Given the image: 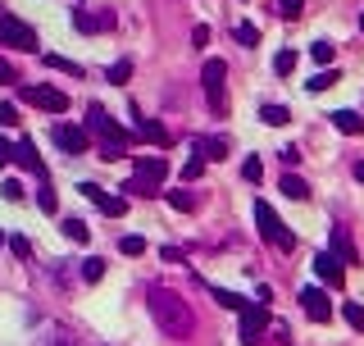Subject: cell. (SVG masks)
Returning a JSON list of instances; mask_svg holds the SVG:
<instances>
[{"label":"cell","mask_w":364,"mask_h":346,"mask_svg":"<svg viewBox=\"0 0 364 346\" xmlns=\"http://www.w3.org/2000/svg\"><path fill=\"white\" fill-rule=\"evenodd\" d=\"M260 119L269 123V128H287V123H292V110H287V105H260Z\"/></svg>","instance_id":"d6986e66"},{"label":"cell","mask_w":364,"mask_h":346,"mask_svg":"<svg viewBox=\"0 0 364 346\" xmlns=\"http://www.w3.org/2000/svg\"><path fill=\"white\" fill-rule=\"evenodd\" d=\"M132 141H150V146H169V128L160 119H141L137 110H132Z\"/></svg>","instance_id":"8fae6325"},{"label":"cell","mask_w":364,"mask_h":346,"mask_svg":"<svg viewBox=\"0 0 364 346\" xmlns=\"http://www.w3.org/2000/svg\"><path fill=\"white\" fill-rule=\"evenodd\" d=\"M73 27H78V32H96V27H100V18H91L87 9H73Z\"/></svg>","instance_id":"836d02e7"},{"label":"cell","mask_w":364,"mask_h":346,"mask_svg":"<svg viewBox=\"0 0 364 346\" xmlns=\"http://www.w3.org/2000/svg\"><path fill=\"white\" fill-rule=\"evenodd\" d=\"M5 242H9V237H5V233H0V246H5Z\"/></svg>","instance_id":"ee69618b"},{"label":"cell","mask_w":364,"mask_h":346,"mask_svg":"<svg viewBox=\"0 0 364 346\" xmlns=\"http://www.w3.org/2000/svg\"><path fill=\"white\" fill-rule=\"evenodd\" d=\"M223 78H228V64L223 60H205V69H200V86H205V101H209V110H214V119H223V114H228Z\"/></svg>","instance_id":"5b68a950"},{"label":"cell","mask_w":364,"mask_h":346,"mask_svg":"<svg viewBox=\"0 0 364 346\" xmlns=\"http://www.w3.org/2000/svg\"><path fill=\"white\" fill-rule=\"evenodd\" d=\"M0 82H5V86H14V82H18V69H14V64L0 60Z\"/></svg>","instance_id":"ab89813d"},{"label":"cell","mask_w":364,"mask_h":346,"mask_svg":"<svg viewBox=\"0 0 364 346\" xmlns=\"http://www.w3.org/2000/svg\"><path fill=\"white\" fill-rule=\"evenodd\" d=\"M332 55H337V51H332V41H314V46H310V60H314V64H323V69L332 64Z\"/></svg>","instance_id":"f546056e"},{"label":"cell","mask_w":364,"mask_h":346,"mask_svg":"<svg viewBox=\"0 0 364 346\" xmlns=\"http://www.w3.org/2000/svg\"><path fill=\"white\" fill-rule=\"evenodd\" d=\"M37 210H41V214H55V210H60V200H55L51 182H41V187H37Z\"/></svg>","instance_id":"d4e9b609"},{"label":"cell","mask_w":364,"mask_h":346,"mask_svg":"<svg viewBox=\"0 0 364 346\" xmlns=\"http://www.w3.org/2000/svg\"><path fill=\"white\" fill-rule=\"evenodd\" d=\"M164 196H169V205H174V210H182V214H196V196H191V191L174 187V191H164Z\"/></svg>","instance_id":"cb8c5ba5"},{"label":"cell","mask_w":364,"mask_h":346,"mask_svg":"<svg viewBox=\"0 0 364 346\" xmlns=\"http://www.w3.org/2000/svg\"><path fill=\"white\" fill-rule=\"evenodd\" d=\"M82 278H87V283H100V278H105V260H100V255L82 260Z\"/></svg>","instance_id":"4dcf8cb0"},{"label":"cell","mask_w":364,"mask_h":346,"mask_svg":"<svg viewBox=\"0 0 364 346\" xmlns=\"http://www.w3.org/2000/svg\"><path fill=\"white\" fill-rule=\"evenodd\" d=\"M64 237H69V242H78V246H87V242H91V228L82 224V219H64Z\"/></svg>","instance_id":"7402d4cb"},{"label":"cell","mask_w":364,"mask_h":346,"mask_svg":"<svg viewBox=\"0 0 364 346\" xmlns=\"http://www.w3.org/2000/svg\"><path fill=\"white\" fill-rule=\"evenodd\" d=\"M292 69H296V51H278V60H273V73H278V78H287Z\"/></svg>","instance_id":"1f68e13d"},{"label":"cell","mask_w":364,"mask_h":346,"mask_svg":"<svg viewBox=\"0 0 364 346\" xmlns=\"http://www.w3.org/2000/svg\"><path fill=\"white\" fill-rule=\"evenodd\" d=\"M255 228H260V237L269 246H278V251H292L296 246V233L278 219V210L269 205V200H255Z\"/></svg>","instance_id":"277c9868"},{"label":"cell","mask_w":364,"mask_h":346,"mask_svg":"<svg viewBox=\"0 0 364 346\" xmlns=\"http://www.w3.org/2000/svg\"><path fill=\"white\" fill-rule=\"evenodd\" d=\"M87 132L100 137V160H123V155H128V146H132V132L119 128L100 105H87Z\"/></svg>","instance_id":"7a4b0ae2"},{"label":"cell","mask_w":364,"mask_h":346,"mask_svg":"<svg viewBox=\"0 0 364 346\" xmlns=\"http://www.w3.org/2000/svg\"><path fill=\"white\" fill-rule=\"evenodd\" d=\"M328 119H332V128L346 132V137H364V119H360L356 110H332Z\"/></svg>","instance_id":"9a60e30c"},{"label":"cell","mask_w":364,"mask_h":346,"mask_svg":"<svg viewBox=\"0 0 364 346\" xmlns=\"http://www.w3.org/2000/svg\"><path fill=\"white\" fill-rule=\"evenodd\" d=\"M0 196H5V200H23V182H18V178L0 182Z\"/></svg>","instance_id":"74e56055"},{"label":"cell","mask_w":364,"mask_h":346,"mask_svg":"<svg viewBox=\"0 0 364 346\" xmlns=\"http://www.w3.org/2000/svg\"><path fill=\"white\" fill-rule=\"evenodd\" d=\"M278 191H282V196H292V200H305V196H310L305 178H296V173H282V178H278Z\"/></svg>","instance_id":"ac0fdd59"},{"label":"cell","mask_w":364,"mask_h":346,"mask_svg":"<svg viewBox=\"0 0 364 346\" xmlns=\"http://www.w3.org/2000/svg\"><path fill=\"white\" fill-rule=\"evenodd\" d=\"M78 191H82V196H87V200H91V205H96V210H100V214H110V219H119V214H123V210H128V196H114V191H105V187H100V182H82V187H78Z\"/></svg>","instance_id":"9c48e42d"},{"label":"cell","mask_w":364,"mask_h":346,"mask_svg":"<svg viewBox=\"0 0 364 346\" xmlns=\"http://www.w3.org/2000/svg\"><path fill=\"white\" fill-rule=\"evenodd\" d=\"M337 82H342V78H337V69H319L310 82H305V91H310V96H319V91H328V86H337Z\"/></svg>","instance_id":"ffe728a7"},{"label":"cell","mask_w":364,"mask_h":346,"mask_svg":"<svg viewBox=\"0 0 364 346\" xmlns=\"http://www.w3.org/2000/svg\"><path fill=\"white\" fill-rule=\"evenodd\" d=\"M342 314H346V323H351L356 333H364V305H360V301H346V305H342Z\"/></svg>","instance_id":"83f0119b"},{"label":"cell","mask_w":364,"mask_h":346,"mask_svg":"<svg viewBox=\"0 0 364 346\" xmlns=\"http://www.w3.org/2000/svg\"><path fill=\"white\" fill-rule=\"evenodd\" d=\"M14 160H18V165H23L27 173H37V178H41L46 182V165H41V155H37V146H32V141H18V146H14Z\"/></svg>","instance_id":"5bb4252c"},{"label":"cell","mask_w":364,"mask_h":346,"mask_svg":"<svg viewBox=\"0 0 364 346\" xmlns=\"http://www.w3.org/2000/svg\"><path fill=\"white\" fill-rule=\"evenodd\" d=\"M18 123H23V119H18V105L5 101V105H0V128H18Z\"/></svg>","instance_id":"e575fe53"},{"label":"cell","mask_w":364,"mask_h":346,"mask_svg":"<svg viewBox=\"0 0 364 346\" xmlns=\"http://www.w3.org/2000/svg\"><path fill=\"white\" fill-rule=\"evenodd\" d=\"M233 37H237V46H255V41H260V27H255V23H237Z\"/></svg>","instance_id":"f1b7e54d"},{"label":"cell","mask_w":364,"mask_h":346,"mask_svg":"<svg viewBox=\"0 0 364 346\" xmlns=\"http://www.w3.org/2000/svg\"><path fill=\"white\" fill-rule=\"evenodd\" d=\"M264 328H269V305H246L242 310V328H237V338H242L246 346H260L264 342Z\"/></svg>","instance_id":"ba28073f"},{"label":"cell","mask_w":364,"mask_h":346,"mask_svg":"<svg viewBox=\"0 0 364 346\" xmlns=\"http://www.w3.org/2000/svg\"><path fill=\"white\" fill-rule=\"evenodd\" d=\"M119 251L123 255H141V251H146V242H141L137 233H128V237H119Z\"/></svg>","instance_id":"d590c367"},{"label":"cell","mask_w":364,"mask_h":346,"mask_svg":"<svg viewBox=\"0 0 364 346\" xmlns=\"http://www.w3.org/2000/svg\"><path fill=\"white\" fill-rule=\"evenodd\" d=\"M301 310L310 314L314 323H328V319H332V301H328V292H323V287H301Z\"/></svg>","instance_id":"7c38bea8"},{"label":"cell","mask_w":364,"mask_h":346,"mask_svg":"<svg viewBox=\"0 0 364 346\" xmlns=\"http://www.w3.org/2000/svg\"><path fill=\"white\" fill-rule=\"evenodd\" d=\"M160 255H164V264H182V251H178V246H164Z\"/></svg>","instance_id":"60d3db41"},{"label":"cell","mask_w":364,"mask_h":346,"mask_svg":"<svg viewBox=\"0 0 364 346\" xmlns=\"http://www.w3.org/2000/svg\"><path fill=\"white\" fill-rule=\"evenodd\" d=\"M9 160H14V146H9V141H5V137H0V169H5V165H9Z\"/></svg>","instance_id":"b9f144b4"},{"label":"cell","mask_w":364,"mask_h":346,"mask_svg":"<svg viewBox=\"0 0 364 346\" xmlns=\"http://www.w3.org/2000/svg\"><path fill=\"white\" fill-rule=\"evenodd\" d=\"M41 64H46V69H55V73H69V78H82V64L64 60V55H41Z\"/></svg>","instance_id":"44dd1931"},{"label":"cell","mask_w":364,"mask_h":346,"mask_svg":"<svg viewBox=\"0 0 364 346\" xmlns=\"http://www.w3.org/2000/svg\"><path fill=\"white\" fill-rule=\"evenodd\" d=\"M360 32H364V14H360Z\"/></svg>","instance_id":"f6af8a7d"},{"label":"cell","mask_w":364,"mask_h":346,"mask_svg":"<svg viewBox=\"0 0 364 346\" xmlns=\"http://www.w3.org/2000/svg\"><path fill=\"white\" fill-rule=\"evenodd\" d=\"M301 9H305V0H278V14H282L287 23H296V18H301Z\"/></svg>","instance_id":"d6a6232c"},{"label":"cell","mask_w":364,"mask_h":346,"mask_svg":"<svg viewBox=\"0 0 364 346\" xmlns=\"http://www.w3.org/2000/svg\"><path fill=\"white\" fill-rule=\"evenodd\" d=\"M150 314H155V323L169 333V338H191V333H196V314L187 310V301H182L178 292L150 287Z\"/></svg>","instance_id":"6da1fadb"},{"label":"cell","mask_w":364,"mask_h":346,"mask_svg":"<svg viewBox=\"0 0 364 346\" xmlns=\"http://www.w3.org/2000/svg\"><path fill=\"white\" fill-rule=\"evenodd\" d=\"M164 178H169V160L141 155L137 165H132V178L123 182V191H128V196H160V182Z\"/></svg>","instance_id":"3957f363"},{"label":"cell","mask_w":364,"mask_h":346,"mask_svg":"<svg viewBox=\"0 0 364 346\" xmlns=\"http://www.w3.org/2000/svg\"><path fill=\"white\" fill-rule=\"evenodd\" d=\"M191 150H196L200 160H228V141L223 137H196Z\"/></svg>","instance_id":"2e32d148"},{"label":"cell","mask_w":364,"mask_h":346,"mask_svg":"<svg viewBox=\"0 0 364 346\" xmlns=\"http://www.w3.org/2000/svg\"><path fill=\"white\" fill-rule=\"evenodd\" d=\"M332 255H337L342 260V264H356V242H351V237H346V228H332Z\"/></svg>","instance_id":"e0dca14e"},{"label":"cell","mask_w":364,"mask_h":346,"mask_svg":"<svg viewBox=\"0 0 364 346\" xmlns=\"http://www.w3.org/2000/svg\"><path fill=\"white\" fill-rule=\"evenodd\" d=\"M105 78H110L114 86H123L132 78V60H119V64H110V69H105Z\"/></svg>","instance_id":"484cf974"},{"label":"cell","mask_w":364,"mask_h":346,"mask_svg":"<svg viewBox=\"0 0 364 346\" xmlns=\"http://www.w3.org/2000/svg\"><path fill=\"white\" fill-rule=\"evenodd\" d=\"M242 178L251 182V187L264 178V165H260V155H246V160H242Z\"/></svg>","instance_id":"4316f807"},{"label":"cell","mask_w":364,"mask_h":346,"mask_svg":"<svg viewBox=\"0 0 364 346\" xmlns=\"http://www.w3.org/2000/svg\"><path fill=\"white\" fill-rule=\"evenodd\" d=\"M356 182H364V160H356Z\"/></svg>","instance_id":"7bdbcfd3"},{"label":"cell","mask_w":364,"mask_h":346,"mask_svg":"<svg viewBox=\"0 0 364 346\" xmlns=\"http://www.w3.org/2000/svg\"><path fill=\"white\" fill-rule=\"evenodd\" d=\"M200 173H205V160H200V155H191L187 165H182V182H196Z\"/></svg>","instance_id":"8d00e7d4"},{"label":"cell","mask_w":364,"mask_h":346,"mask_svg":"<svg viewBox=\"0 0 364 346\" xmlns=\"http://www.w3.org/2000/svg\"><path fill=\"white\" fill-rule=\"evenodd\" d=\"M51 137H55V146H60L64 155H87L91 150V132L78 128V123H55Z\"/></svg>","instance_id":"52a82bcc"},{"label":"cell","mask_w":364,"mask_h":346,"mask_svg":"<svg viewBox=\"0 0 364 346\" xmlns=\"http://www.w3.org/2000/svg\"><path fill=\"white\" fill-rule=\"evenodd\" d=\"M314 274H319L328 287H342V283H346V264H342L332 251H319V255H314Z\"/></svg>","instance_id":"4fadbf2b"},{"label":"cell","mask_w":364,"mask_h":346,"mask_svg":"<svg viewBox=\"0 0 364 346\" xmlns=\"http://www.w3.org/2000/svg\"><path fill=\"white\" fill-rule=\"evenodd\" d=\"M9 251H14L18 260H27L32 255V242H27V237H9Z\"/></svg>","instance_id":"f35d334b"},{"label":"cell","mask_w":364,"mask_h":346,"mask_svg":"<svg viewBox=\"0 0 364 346\" xmlns=\"http://www.w3.org/2000/svg\"><path fill=\"white\" fill-rule=\"evenodd\" d=\"M209 296H214V301L223 305V310H237V314H242L246 305H251V301H242V296H237V292H223V287H209Z\"/></svg>","instance_id":"603a6c76"},{"label":"cell","mask_w":364,"mask_h":346,"mask_svg":"<svg viewBox=\"0 0 364 346\" xmlns=\"http://www.w3.org/2000/svg\"><path fill=\"white\" fill-rule=\"evenodd\" d=\"M23 101L37 105V110H46V114H64V110H69V96H64L60 86H23Z\"/></svg>","instance_id":"30bf717a"},{"label":"cell","mask_w":364,"mask_h":346,"mask_svg":"<svg viewBox=\"0 0 364 346\" xmlns=\"http://www.w3.org/2000/svg\"><path fill=\"white\" fill-rule=\"evenodd\" d=\"M0 46H9V51H37L32 23H23V18L5 14V18H0Z\"/></svg>","instance_id":"8992f818"}]
</instances>
